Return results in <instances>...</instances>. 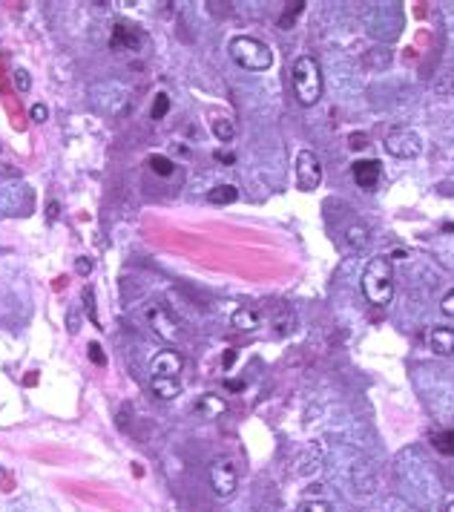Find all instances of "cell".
<instances>
[{
  "label": "cell",
  "instance_id": "6da1fadb",
  "mask_svg": "<svg viewBox=\"0 0 454 512\" xmlns=\"http://www.w3.org/2000/svg\"><path fill=\"white\" fill-rule=\"evenodd\" d=\"M360 288H363V294L371 306H377V308L391 306V299H394V265H391V259H388V256H374L363 270Z\"/></svg>",
  "mask_w": 454,
  "mask_h": 512
},
{
  "label": "cell",
  "instance_id": "7a4b0ae2",
  "mask_svg": "<svg viewBox=\"0 0 454 512\" xmlns=\"http://www.w3.org/2000/svg\"><path fill=\"white\" fill-rule=\"evenodd\" d=\"M227 52H230V58L239 63L241 70H248V72H268L273 67V50H270L265 41H259L253 35H236V38H230Z\"/></svg>",
  "mask_w": 454,
  "mask_h": 512
},
{
  "label": "cell",
  "instance_id": "3957f363",
  "mask_svg": "<svg viewBox=\"0 0 454 512\" xmlns=\"http://www.w3.org/2000/svg\"><path fill=\"white\" fill-rule=\"evenodd\" d=\"M290 81H294L296 101L302 107H314L322 98V70L311 55H299L290 67Z\"/></svg>",
  "mask_w": 454,
  "mask_h": 512
},
{
  "label": "cell",
  "instance_id": "277c9868",
  "mask_svg": "<svg viewBox=\"0 0 454 512\" xmlns=\"http://www.w3.org/2000/svg\"><path fill=\"white\" fill-rule=\"evenodd\" d=\"M382 147H385L388 156L409 162V158H417L420 153H423V138H420V133L411 130V127H394V130L385 136Z\"/></svg>",
  "mask_w": 454,
  "mask_h": 512
},
{
  "label": "cell",
  "instance_id": "5b68a950",
  "mask_svg": "<svg viewBox=\"0 0 454 512\" xmlns=\"http://www.w3.org/2000/svg\"><path fill=\"white\" fill-rule=\"evenodd\" d=\"M294 173H296V187L311 193L322 184V162L314 150H299L294 158Z\"/></svg>",
  "mask_w": 454,
  "mask_h": 512
},
{
  "label": "cell",
  "instance_id": "8992f818",
  "mask_svg": "<svg viewBox=\"0 0 454 512\" xmlns=\"http://www.w3.org/2000/svg\"><path fill=\"white\" fill-rule=\"evenodd\" d=\"M210 487H213V492L219 495V498H230V495L236 492L239 475H236L233 463L227 460V458L213 460V467H210Z\"/></svg>",
  "mask_w": 454,
  "mask_h": 512
},
{
  "label": "cell",
  "instance_id": "52a82bcc",
  "mask_svg": "<svg viewBox=\"0 0 454 512\" xmlns=\"http://www.w3.org/2000/svg\"><path fill=\"white\" fill-rule=\"evenodd\" d=\"M184 369V357L178 351H158L150 363V377H178Z\"/></svg>",
  "mask_w": 454,
  "mask_h": 512
},
{
  "label": "cell",
  "instance_id": "ba28073f",
  "mask_svg": "<svg viewBox=\"0 0 454 512\" xmlns=\"http://www.w3.org/2000/svg\"><path fill=\"white\" fill-rule=\"evenodd\" d=\"M354 182L360 190H374L380 184V175H382V164L377 158H360V162H354Z\"/></svg>",
  "mask_w": 454,
  "mask_h": 512
},
{
  "label": "cell",
  "instance_id": "9c48e42d",
  "mask_svg": "<svg viewBox=\"0 0 454 512\" xmlns=\"http://www.w3.org/2000/svg\"><path fill=\"white\" fill-rule=\"evenodd\" d=\"M147 319H150V328L158 334L161 340L175 343L178 337H182V326H178V323H175V319H173V317H170L164 308H150Z\"/></svg>",
  "mask_w": 454,
  "mask_h": 512
},
{
  "label": "cell",
  "instance_id": "30bf717a",
  "mask_svg": "<svg viewBox=\"0 0 454 512\" xmlns=\"http://www.w3.org/2000/svg\"><path fill=\"white\" fill-rule=\"evenodd\" d=\"M141 43V32L136 26H124L118 23L112 29V38H109V50L116 52H136V46Z\"/></svg>",
  "mask_w": 454,
  "mask_h": 512
},
{
  "label": "cell",
  "instance_id": "8fae6325",
  "mask_svg": "<svg viewBox=\"0 0 454 512\" xmlns=\"http://www.w3.org/2000/svg\"><path fill=\"white\" fill-rule=\"evenodd\" d=\"M429 345L437 357H451L454 354V328L448 326H434L429 334Z\"/></svg>",
  "mask_w": 454,
  "mask_h": 512
},
{
  "label": "cell",
  "instance_id": "7c38bea8",
  "mask_svg": "<svg viewBox=\"0 0 454 512\" xmlns=\"http://www.w3.org/2000/svg\"><path fill=\"white\" fill-rule=\"evenodd\" d=\"M150 389L161 400H173V397H178V392H182V380L178 377H150Z\"/></svg>",
  "mask_w": 454,
  "mask_h": 512
},
{
  "label": "cell",
  "instance_id": "4fadbf2b",
  "mask_svg": "<svg viewBox=\"0 0 454 512\" xmlns=\"http://www.w3.org/2000/svg\"><path fill=\"white\" fill-rule=\"evenodd\" d=\"M259 323H262V317H259V311H253V308H236L233 311V317H230V326L236 328V331H256L259 328Z\"/></svg>",
  "mask_w": 454,
  "mask_h": 512
},
{
  "label": "cell",
  "instance_id": "5bb4252c",
  "mask_svg": "<svg viewBox=\"0 0 454 512\" xmlns=\"http://www.w3.org/2000/svg\"><path fill=\"white\" fill-rule=\"evenodd\" d=\"M239 199V190L233 184H216L213 190H207V202L216 204V207H224V204H233Z\"/></svg>",
  "mask_w": 454,
  "mask_h": 512
},
{
  "label": "cell",
  "instance_id": "9a60e30c",
  "mask_svg": "<svg viewBox=\"0 0 454 512\" xmlns=\"http://www.w3.org/2000/svg\"><path fill=\"white\" fill-rule=\"evenodd\" d=\"M213 136L221 141V144H230L236 138V124L230 118H216L213 121Z\"/></svg>",
  "mask_w": 454,
  "mask_h": 512
},
{
  "label": "cell",
  "instance_id": "2e32d148",
  "mask_svg": "<svg viewBox=\"0 0 454 512\" xmlns=\"http://www.w3.org/2000/svg\"><path fill=\"white\" fill-rule=\"evenodd\" d=\"M431 443L437 452L454 455V429H443V431H437V435H431Z\"/></svg>",
  "mask_w": 454,
  "mask_h": 512
},
{
  "label": "cell",
  "instance_id": "e0dca14e",
  "mask_svg": "<svg viewBox=\"0 0 454 512\" xmlns=\"http://www.w3.org/2000/svg\"><path fill=\"white\" fill-rule=\"evenodd\" d=\"M224 409H227V403H224V400H219L216 394H204V397L199 400V412L210 414V418H216V414H221Z\"/></svg>",
  "mask_w": 454,
  "mask_h": 512
},
{
  "label": "cell",
  "instance_id": "ac0fdd59",
  "mask_svg": "<svg viewBox=\"0 0 454 512\" xmlns=\"http://www.w3.org/2000/svg\"><path fill=\"white\" fill-rule=\"evenodd\" d=\"M150 170H153L155 175H161V179H167V175H173L175 164L170 162L167 156H150Z\"/></svg>",
  "mask_w": 454,
  "mask_h": 512
},
{
  "label": "cell",
  "instance_id": "d6986e66",
  "mask_svg": "<svg viewBox=\"0 0 454 512\" xmlns=\"http://www.w3.org/2000/svg\"><path fill=\"white\" fill-rule=\"evenodd\" d=\"M302 9H305L302 0H296V3H288L285 12H282V18H279V29H290V26H294V21L302 14Z\"/></svg>",
  "mask_w": 454,
  "mask_h": 512
},
{
  "label": "cell",
  "instance_id": "ffe728a7",
  "mask_svg": "<svg viewBox=\"0 0 454 512\" xmlns=\"http://www.w3.org/2000/svg\"><path fill=\"white\" fill-rule=\"evenodd\" d=\"M167 113H170V95H167V92H158V95H155V101H153L150 116H153V121H161Z\"/></svg>",
  "mask_w": 454,
  "mask_h": 512
},
{
  "label": "cell",
  "instance_id": "44dd1931",
  "mask_svg": "<svg viewBox=\"0 0 454 512\" xmlns=\"http://www.w3.org/2000/svg\"><path fill=\"white\" fill-rule=\"evenodd\" d=\"M12 81H14V87H18L21 92H29V87H32V78H29V72H26V70H14Z\"/></svg>",
  "mask_w": 454,
  "mask_h": 512
},
{
  "label": "cell",
  "instance_id": "7402d4cb",
  "mask_svg": "<svg viewBox=\"0 0 454 512\" xmlns=\"http://www.w3.org/2000/svg\"><path fill=\"white\" fill-rule=\"evenodd\" d=\"M87 354H89V360H92L95 365H107V357H104V348H101L98 343H89V345H87Z\"/></svg>",
  "mask_w": 454,
  "mask_h": 512
},
{
  "label": "cell",
  "instance_id": "603a6c76",
  "mask_svg": "<svg viewBox=\"0 0 454 512\" xmlns=\"http://www.w3.org/2000/svg\"><path fill=\"white\" fill-rule=\"evenodd\" d=\"M299 512H331V504L328 501H307V504H302Z\"/></svg>",
  "mask_w": 454,
  "mask_h": 512
},
{
  "label": "cell",
  "instance_id": "cb8c5ba5",
  "mask_svg": "<svg viewBox=\"0 0 454 512\" xmlns=\"http://www.w3.org/2000/svg\"><path fill=\"white\" fill-rule=\"evenodd\" d=\"M440 311H443L446 317H454V288H451V291L440 299Z\"/></svg>",
  "mask_w": 454,
  "mask_h": 512
},
{
  "label": "cell",
  "instance_id": "d4e9b609",
  "mask_svg": "<svg viewBox=\"0 0 454 512\" xmlns=\"http://www.w3.org/2000/svg\"><path fill=\"white\" fill-rule=\"evenodd\" d=\"M46 118H50V109H46V104H35V107H32V121L43 124Z\"/></svg>",
  "mask_w": 454,
  "mask_h": 512
},
{
  "label": "cell",
  "instance_id": "484cf974",
  "mask_svg": "<svg viewBox=\"0 0 454 512\" xmlns=\"http://www.w3.org/2000/svg\"><path fill=\"white\" fill-rule=\"evenodd\" d=\"M75 270H78L80 277H89V274H92V259H87V256L75 259Z\"/></svg>",
  "mask_w": 454,
  "mask_h": 512
},
{
  "label": "cell",
  "instance_id": "4316f807",
  "mask_svg": "<svg viewBox=\"0 0 454 512\" xmlns=\"http://www.w3.org/2000/svg\"><path fill=\"white\" fill-rule=\"evenodd\" d=\"M348 239H351L354 245H363L365 239H368V231H363V228H351V231H348Z\"/></svg>",
  "mask_w": 454,
  "mask_h": 512
},
{
  "label": "cell",
  "instance_id": "83f0119b",
  "mask_svg": "<svg viewBox=\"0 0 454 512\" xmlns=\"http://www.w3.org/2000/svg\"><path fill=\"white\" fill-rule=\"evenodd\" d=\"M216 162H219V164H233L236 156H233L230 150H227V153H224V150H216Z\"/></svg>",
  "mask_w": 454,
  "mask_h": 512
},
{
  "label": "cell",
  "instance_id": "f1b7e54d",
  "mask_svg": "<svg viewBox=\"0 0 454 512\" xmlns=\"http://www.w3.org/2000/svg\"><path fill=\"white\" fill-rule=\"evenodd\" d=\"M365 144H368V136H363V133H354V136H351V147H354V150H363Z\"/></svg>",
  "mask_w": 454,
  "mask_h": 512
},
{
  "label": "cell",
  "instance_id": "f546056e",
  "mask_svg": "<svg viewBox=\"0 0 454 512\" xmlns=\"http://www.w3.org/2000/svg\"><path fill=\"white\" fill-rule=\"evenodd\" d=\"M67 326H69V331H72V334L80 328V317H78L75 311H69V314H67Z\"/></svg>",
  "mask_w": 454,
  "mask_h": 512
},
{
  "label": "cell",
  "instance_id": "4dcf8cb0",
  "mask_svg": "<svg viewBox=\"0 0 454 512\" xmlns=\"http://www.w3.org/2000/svg\"><path fill=\"white\" fill-rule=\"evenodd\" d=\"M233 363H236V351H224V357H221V365H224V369H230Z\"/></svg>",
  "mask_w": 454,
  "mask_h": 512
},
{
  "label": "cell",
  "instance_id": "1f68e13d",
  "mask_svg": "<svg viewBox=\"0 0 454 512\" xmlns=\"http://www.w3.org/2000/svg\"><path fill=\"white\" fill-rule=\"evenodd\" d=\"M227 389H230V392H241V389H245V383H241V380H230V383H227Z\"/></svg>",
  "mask_w": 454,
  "mask_h": 512
},
{
  "label": "cell",
  "instance_id": "d6a6232c",
  "mask_svg": "<svg viewBox=\"0 0 454 512\" xmlns=\"http://www.w3.org/2000/svg\"><path fill=\"white\" fill-rule=\"evenodd\" d=\"M50 219H58V204H55V202L50 204Z\"/></svg>",
  "mask_w": 454,
  "mask_h": 512
},
{
  "label": "cell",
  "instance_id": "836d02e7",
  "mask_svg": "<svg viewBox=\"0 0 454 512\" xmlns=\"http://www.w3.org/2000/svg\"><path fill=\"white\" fill-rule=\"evenodd\" d=\"M446 512H454V501H451V504H448V506H446Z\"/></svg>",
  "mask_w": 454,
  "mask_h": 512
},
{
  "label": "cell",
  "instance_id": "e575fe53",
  "mask_svg": "<svg viewBox=\"0 0 454 512\" xmlns=\"http://www.w3.org/2000/svg\"><path fill=\"white\" fill-rule=\"evenodd\" d=\"M0 153H3V144H0Z\"/></svg>",
  "mask_w": 454,
  "mask_h": 512
}]
</instances>
